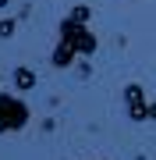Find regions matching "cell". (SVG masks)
Masks as SVG:
<instances>
[{"mask_svg": "<svg viewBox=\"0 0 156 160\" xmlns=\"http://www.w3.org/2000/svg\"><path fill=\"white\" fill-rule=\"evenodd\" d=\"M0 36H4V39L14 36V18H4V22H0Z\"/></svg>", "mask_w": 156, "mask_h": 160, "instance_id": "8992f818", "label": "cell"}, {"mask_svg": "<svg viewBox=\"0 0 156 160\" xmlns=\"http://www.w3.org/2000/svg\"><path fill=\"white\" fill-rule=\"evenodd\" d=\"M124 103H128V118L131 121H145L149 118V103H145V92H142V86H124Z\"/></svg>", "mask_w": 156, "mask_h": 160, "instance_id": "3957f363", "label": "cell"}, {"mask_svg": "<svg viewBox=\"0 0 156 160\" xmlns=\"http://www.w3.org/2000/svg\"><path fill=\"white\" fill-rule=\"evenodd\" d=\"M71 18H78V22H89V7H85V4L75 7V11H71Z\"/></svg>", "mask_w": 156, "mask_h": 160, "instance_id": "52a82bcc", "label": "cell"}, {"mask_svg": "<svg viewBox=\"0 0 156 160\" xmlns=\"http://www.w3.org/2000/svg\"><path fill=\"white\" fill-rule=\"evenodd\" d=\"M29 121V107L11 92H0V135L4 132H21Z\"/></svg>", "mask_w": 156, "mask_h": 160, "instance_id": "6da1fadb", "label": "cell"}, {"mask_svg": "<svg viewBox=\"0 0 156 160\" xmlns=\"http://www.w3.org/2000/svg\"><path fill=\"white\" fill-rule=\"evenodd\" d=\"M75 46H71L68 39H60L57 43V50H53V57H50V64H53V68H71V64H75Z\"/></svg>", "mask_w": 156, "mask_h": 160, "instance_id": "277c9868", "label": "cell"}, {"mask_svg": "<svg viewBox=\"0 0 156 160\" xmlns=\"http://www.w3.org/2000/svg\"><path fill=\"white\" fill-rule=\"evenodd\" d=\"M60 39H68L78 53H96V46H99L96 36L85 29V22H78V18H71V14L60 22Z\"/></svg>", "mask_w": 156, "mask_h": 160, "instance_id": "7a4b0ae2", "label": "cell"}, {"mask_svg": "<svg viewBox=\"0 0 156 160\" xmlns=\"http://www.w3.org/2000/svg\"><path fill=\"white\" fill-rule=\"evenodd\" d=\"M14 86L18 89H32L35 86V71L32 68H14Z\"/></svg>", "mask_w": 156, "mask_h": 160, "instance_id": "5b68a950", "label": "cell"}, {"mask_svg": "<svg viewBox=\"0 0 156 160\" xmlns=\"http://www.w3.org/2000/svg\"><path fill=\"white\" fill-rule=\"evenodd\" d=\"M149 118H153V121H156V103H149Z\"/></svg>", "mask_w": 156, "mask_h": 160, "instance_id": "ba28073f", "label": "cell"}]
</instances>
